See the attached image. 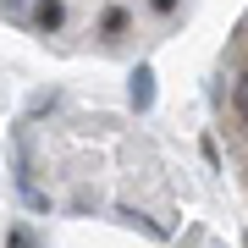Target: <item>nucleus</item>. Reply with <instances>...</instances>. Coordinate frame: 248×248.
<instances>
[{"mask_svg": "<svg viewBox=\"0 0 248 248\" xmlns=\"http://www.w3.org/2000/svg\"><path fill=\"white\" fill-rule=\"evenodd\" d=\"M237 89H248V66H243V78H237Z\"/></svg>", "mask_w": 248, "mask_h": 248, "instance_id": "obj_8", "label": "nucleus"}, {"mask_svg": "<svg viewBox=\"0 0 248 248\" xmlns=\"http://www.w3.org/2000/svg\"><path fill=\"white\" fill-rule=\"evenodd\" d=\"M6 243H11V248H39V237H33L28 226H11V232H6Z\"/></svg>", "mask_w": 248, "mask_h": 248, "instance_id": "obj_4", "label": "nucleus"}, {"mask_svg": "<svg viewBox=\"0 0 248 248\" xmlns=\"http://www.w3.org/2000/svg\"><path fill=\"white\" fill-rule=\"evenodd\" d=\"M143 6H149L155 17H177V6H182V0H143Z\"/></svg>", "mask_w": 248, "mask_h": 248, "instance_id": "obj_6", "label": "nucleus"}, {"mask_svg": "<svg viewBox=\"0 0 248 248\" xmlns=\"http://www.w3.org/2000/svg\"><path fill=\"white\" fill-rule=\"evenodd\" d=\"M243 33H248V22H243Z\"/></svg>", "mask_w": 248, "mask_h": 248, "instance_id": "obj_9", "label": "nucleus"}, {"mask_svg": "<svg viewBox=\"0 0 248 248\" xmlns=\"http://www.w3.org/2000/svg\"><path fill=\"white\" fill-rule=\"evenodd\" d=\"M232 110H237V122H243V133H248V89L232 94Z\"/></svg>", "mask_w": 248, "mask_h": 248, "instance_id": "obj_5", "label": "nucleus"}, {"mask_svg": "<svg viewBox=\"0 0 248 248\" xmlns=\"http://www.w3.org/2000/svg\"><path fill=\"white\" fill-rule=\"evenodd\" d=\"M17 6H22V0H0V11H17Z\"/></svg>", "mask_w": 248, "mask_h": 248, "instance_id": "obj_7", "label": "nucleus"}, {"mask_svg": "<svg viewBox=\"0 0 248 248\" xmlns=\"http://www.w3.org/2000/svg\"><path fill=\"white\" fill-rule=\"evenodd\" d=\"M127 94H133V110H149V105H155V72H149V66H138V72H133V89H127Z\"/></svg>", "mask_w": 248, "mask_h": 248, "instance_id": "obj_3", "label": "nucleus"}, {"mask_svg": "<svg viewBox=\"0 0 248 248\" xmlns=\"http://www.w3.org/2000/svg\"><path fill=\"white\" fill-rule=\"evenodd\" d=\"M127 28H133V11L127 6H105L94 22V39H105V45H116V39H127Z\"/></svg>", "mask_w": 248, "mask_h": 248, "instance_id": "obj_1", "label": "nucleus"}, {"mask_svg": "<svg viewBox=\"0 0 248 248\" xmlns=\"http://www.w3.org/2000/svg\"><path fill=\"white\" fill-rule=\"evenodd\" d=\"M66 22V0H33V28L39 33H55Z\"/></svg>", "mask_w": 248, "mask_h": 248, "instance_id": "obj_2", "label": "nucleus"}]
</instances>
